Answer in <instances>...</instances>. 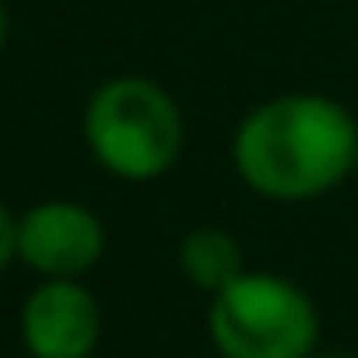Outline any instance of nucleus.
<instances>
[{
	"label": "nucleus",
	"mask_w": 358,
	"mask_h": 358,
	"mask_svg": "<svg viewBox=\"0 0 358 358\" xmlns=\"http://www.w3.org/2000/svg\"><path fill=\"white\" fill-rule=\"evenodd\" d=\"M209 341L218 358H313L317 304L299 281L245 268L209 295Z\"/></svg>",
	"instance_id": "obj_3"
},
{
	"label": "nucleus",
	"mask_w": 358,
	"mask_h": 358,
	"mask_svg": "<svg viewBox=\"0 0 358 358\" xmlns=\"http://www.w3.org/2000/svg\"><path fill=\"white\" fill-rule=\"evenodd\" d=\"M313 358H358V354H313Z\"/></svg>",
	"instance_id": "obj_9"
},
{
	"label": "nucleus",
	"mask_w": 358,
	"mask_h": 358,
	"mask_svg": "<svg viewBox=\"0 0 358 358\" xmlns=\"http://www.w3.org/2000/svg\"><path fill=\"white\" fill-rule=\"evenodd\" d=\"M100 327V299L82 286V277H41L18 308V336L32 358H91Z\"/></svg>",
	"instance_id": "obj_5"
},
{
	"label": "nucleus",
	"mask_w": 358,
	"mask_h": 358,
	"mask_svg": "<svg viewBox=\"0 0 358 358\" xmlns=\"http://www.w3.org/2000/svg\"><path fill=\"white\" fill-rule=\"evenodd\" d=\"M354 177H358V164H354Z\"/></svg>",
	"instance_id": "obj_10"
},
{
	"label": "nucleus",
	"mask_w": 358,
	"mask_h": 358,
	"mask_svg": "<svg viewBox=\"0 0 358 358\" xmlns=\"http://www.w3.org/2000/svg\"><path fill=\"white\" fill-rule=\"evenodd\" d=\"M82 141L118 182H155L182 159L186 118L159 82L122 73L91 91L82 109Z\"/></svg>",
	"instance_id": "obj_2"
},
{
	"label": "nucleus",
	"mask_w": 358,
	"mask_h": 358,
	"mask_svg": "<svg viewBox=\"0 0 358 358\" xmlns=\"http://www.w3.org/2000/svg\"><path fill=\"white\" fill-rule=\"evenodd\" d=\"M236 177L263 200H317L336 191L358 164V122L331 96L290 91L241 118L231 136Z\"/></svg>",
	"instance_id": "obj_1"
},
{
	"label": "nucleus",
	"mask_w": 358,
	"mask_h": 358,
	"mask_svg": "<svg viewBox=\"0 0 358 358\" xmlns=\"http://www.w3.org/2000/svg\"><path fill=\"white\" fill-rule=\"evenodd\" d=\"M105 254V222L78 200H41L18 213V263L36 277H87Z\"/></svg>",
	"instance_id": "obj_4"
},
{
	"label": "nucleus",
	"mask_w": 358,
	"mask_h": 358,
	"mask_svg": "<svg viewBox=\"0 0 358 358\" xmlns=\"http://www.w3.org/2000/svg\"><path fill=\"white\" fill-rule=\"evenodd\" d=\"M18 259V213H9L0 204V272Z\"/></svg>",
	"instance_id": "obj_7"
},
{
	"label": "nucleus",
	"mask_w": 358,
	"mask_h": 358,
	"mask_svg": "<svg viewBox=\"0 0 358 358\" xmlns=\"http://www.w3.org/2000/svg\"><path fill=\"white\" fill-rule=\"evenodd\" d=\"M5 41H9V9H5V0H0V55H5Z\"/></svg>",
	"instance_id": "obj_8"
},
{
	"label": "nucleus",
	"mask_w": 358,
	"mask_h": 358,
	"mask_svg": "<svg viewBox=\"0 0 358 358\" xmlns=\"http://www.w3.org/2000/svg\"><path fill=\"white\" fill-rule=\"evenodd\" d=\"M177 268H182V277L191 281L195 290L218 295L222 286H231L245 272V250H241V241L222 227H191L177 241Z\"/></svg>",
	"instance_id": "obj_6"
}]
</instances>
